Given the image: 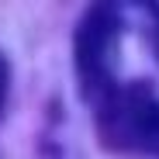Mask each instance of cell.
Listing matches in <instances>:
<instances>
[{"mask_svg": "<svg viewBox=\"0 0 159 159\" xmlns=\"http://www.w3.org/2000/svg\"><path fill=\"white\" fill-rule=\"evenodd\" d=\"M118 38H121V17L111 4L87 7L83 21L73 35V59L80 73L83 97L93 104V111L118 90L114 66H118Z\"/></svg>", "mask_w": 159, "mask_h": 159, "instance_id": "cell-1", "label": "cell"}, {"mask_svg": "<svg viewBox=\"0 0 159 159\" xmlns=\"http://www.w3.org/2000/svg\"><path fill=\"white\" fill-rule=\"evenodd\" d=\"M7 87H11V73H7L4 56H0V114H4V104H7Z\"/></svg>", "mask_w": 159, "mask_h": 159, "instance_id": "cell-2", "label": "cell"}, {"mask_svg": "<svg viewBox=\"0 0 159 159\" xmlns=\"http://www.w3.org/2000/svg\"><path fill=\"white\" fill-rule=\"evenodd\" d=\"M156 56H159V7H156Z\"/></svg>", "mask_w": 159, "mask_h": 159, "instance_id": "cell-3", "label": "cell"}]
</instances>
